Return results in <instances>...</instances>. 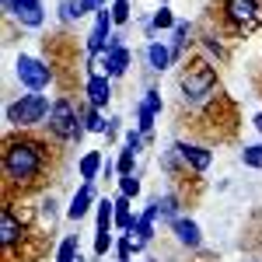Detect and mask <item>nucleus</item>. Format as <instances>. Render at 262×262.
<instances>
[{"instance_id": "412c9836", "label": "nucleus", "mask_w": 262, "mask_h": 262, "mask_svg": "<svg viewBox=\"0 0 262 262\" xmlns=\"http://www.w3.org/2000/svg\"><path fill=\"white\" fill-rule=\"evenodd\" d=\"M81 14H84V4H81V0H60V21H63V25L81 21Z\"/></svg>"}, {"instance_id": "7ed1b4c3", "label": "nucleus", "mask_w": 262, "mask_h": 262, "mask_svg": "<svg viewBox=\"0 0 262 262\" xmlns=\"http://www.w3.org/2000/svg\"><path fill=\"white\" fill-rule=\"evenodd\" d=\"M46 133H49L56 143H81L84 133H88L84 116H81V105H74L70 98H56L49 119H46Z\"/></svg>"}, {"instance_id": "f3484780", "label": "nucleus", "mask_w": 262, "mask_h": 262, "mask_svg": "<svg viewBox=\"0 0 262 262\" xmlns=\"http://www.w3.org/2000/svg\"><path fill=\"white\" fill-rule=\"evenodd\" d=\"M154 206H158V217H161V221H179V206H182V200L179 196H175V192H164V196H158V200H154Z\"/></svg>"}, {"instance_id": "4c0bfd02", "label": "nucleus", "mask_w": 262, "mask_h": 262, "mask_svg": "<svg viewBox=\"0 0 262 262\" xmlns=\"http://www.w3.org/2000/svg\"><path fill=\"white\" fill-rule=\"evenodd\" d=\"M11 4H14V0H4V11H11Z\"/></svg>"}, {"instance_id": "cd10ccee", "label": "nucleus", "mask_w": 262, "mask_h": 262, "mask_svg": "<svg viewBox=\"0 0 262 262\" xmlns=\"http://www.w3.org/2000/svg\"><path fill=\"white\" fill-rule=\"evenodd\" d=\"M133 164H137V150L126 147L119 154V161H116V171H119V175H133Z\"/></svg>"}, {"instance_id": "a211bd4d", "label": "nucleus", "mask_w": 262, "mask_h": 262, "mask_svg": "<svg viewBox=\"0 0 262 262\" xmlns=\"http://www.w3.org/2000/svg\"><path fill=\"white\" fill-rule=\"evenodd\" d=\"M81 116L88 133H108V119L101 116V108H91V105H81Z\"/></svg>"}, {"instance_id": "1a4fd4ad", "label": "nucleus", "mask_w": 262, "mask_h": 262, "mask_svg": "<svg viewBox=\"0 0 262 262\" xmlns=\"http://www.w3.org/2000/svg\"><path fill=\"white\" fill-rule=\"evenodd\" d=\"M129 63H133V53H129V49L119 42V35H116V39H112V46H108V53L101 56L105 77H122V74L129 70Z\"/></svg>"}, {"instance_id": "c756f323", "label": "nucleus", "mask_w": 262, "mask_h": 262, "mask_svg": "<svg viewBox=\"0 0 262 262\" xmlns=\"http://www.w3.org/2000/svg\"><path fill=\"white\" fill-rule=\"evenodd\" d=\"M129 18H133V11H129V0H116V4H112V21H116V25H126Z\"/></svg>"}, {"instance_id": "dca6fc26", "label": "nucleus", "mask_w": 262, "mask_h": 262, "mask_svg": "<svg viewBox=\"0 0 262 262\" xmlns=\"http://www.w3.org/2000/svg\"><path fill=\"white\" fill-rule=\"evenodd\" d=\"M129 196H116V231H133L137 227V217H133V210H129Z\"/></svg>"}, {"instance_id": "58836bf2", "label": "nucleus", "mask_w": 262, "mask_h": 262, "mask_svg": "<svg viewBox=\"0 0 262 262\" xmlns=\"http://www.w3.org/2000/svg\"><path fill=\"white\" fill-rule=\"evenodd\" d=\"M77 262H84V259H81V255H77Z\"/></svg>"}, {"instance_id": "0eeeda50", "label": "nucleus", "mask_w": 262, "mask_h": 262, "mask_svg": "<svg viewBox=\"0 0 262 262\" xmlns=\"http://www.w3.org/2000/svg\"><path fill=\"white\" fill-rule=\"evenodd\" d=\"M25 238H28V224L21 221L14 213V206L7 203L4 213H0V248H4V255H11L18 245H25Z\"/></svg>"}, {"instance_id": "b1692460", "label": "nucleus", "mask_w": 262, "mask_h": 262, "mask_svg": "<svg viewBox=\"0 0 262 262\" xmlns=\"http://www.w3.org/2000/svg\"><path fill=\"white\" fill-rule=\"evenodd\" d=\"M242 164L262 171V143H248V147H245V150H242Z\"/></svg>"}, {"instance_id": "6ab92c4d", "label": "nucleus", "mask_w": 262, "mask_h": 262, "mask_svg": "<svg viewBox=\"0 0 262 262\" xmlns=\"http://www.w3.org/2000/svg\"><path fill=\"white\" fill-rule=\"evenodd\" d=\"M171 35H175V42H171V56H175V60H182V53H185V46H189V35H192L189 21H179V25L171 28Z\"/></svg>"}, {"instance_id": "ddd939ff", "label": "nucleus", "mask_w": 262, "mask_h": 262, "mask_svg": "<svg viewBox=\"0 0 262 262\" xmlns=\"http://www.w3.org/2000/svg\"><path fill=\"white\" fill-rule=\"evenodd\" d=\"M171 234H175V242L182 248H200L203 245V231L196 221H189V217H179V221H171Z\"/></svg>"}, {"instance_id": "423d86ee", "label": "nucleus", "mask_w": 262, "mask_h": 262, "mask_svg": "<svg viewBox=\"0 0 262 262\" xmlns=\"http://www.w3.org/2000/svg\"><path fill=\"white\" fill-rule=\"evenodd\" d=\"M14 74H18V81L28 88V91H46L49 84L56 81V70L49 67L46 60H39V56H25L21 53L18 63H14Z\"/></svg>"}, {"instance_id": "5701e85b", "label": "nucleus", "mask_w": 262, "mask_h": 262, "mask_svg": "<svg viewBox=\"0 0 262 262\" xmlns=\"http://www.w3.org/2000/svg\"><path fill=\"white\" fill-rule=\"evenodd\" d=\"M175 25H179V21H175V14H171V7H158V11H154V18H150V28H154V32H158V28H175Z\"/></svg>"}, {"instance_id": "9d476101", "label": "nucleus", "mask_w": 262, "mask_h": 262, "mask_svg": "<svg viewBox=\"0 0 262 262\" xmlns=\"http://www.w3.org/2000/svg\"><path fill=\"white\" fill-rule=\"evenodd\" d=\"M7 14H11V18L18 21L21 28H42V21H46L42 0H14Z\"/></svg>"}, {"instance_id": "e433bc0d", "label": "nucleus", "mask_w": 262, "mask_h": 262, "mask_svg": "<svg viewBox=\"0 0 262 262\" xmlns=\"http://www.w3.org/2000/svg\"><path fill=\"white\" fill-rule=\"evenodd\" d=\"M252 126H255V129L262 133V112H255V119H252Z\"/></svg>"}, {"instance_id": "c85d7f7f", "label": "nucleus", "mask_w": 262, "mask_h": 262, "mask_svg": "<svg viewBox=\"0 0 262 262\" xmlns=\"http://www.w3.org/2000/svg\"><path fill=\"white\" fill-rule=\"evenodd\" d=\"M133 255H137V248H133V238H129V234H122L119 245H116V259H119V262H129Z\"/></svg>"}, {"instance_id": "f03ea898", "label": "nucleus", "mask_w": 262, "mask_h": 262, "mask_svg": "<svg viewBox=\"0 0 262 262\" xmlns=\"http://www.w3.org/2000/svg\"><path fill=\"white\" fill-rule=\"evenodd\" d=\"M179 88L189 108H203L217 91V67L210 60H189L179 74Z\"/></svg>"}, {"instance_id": "bb28decb", "label": "nucleus", "mask_w": 262, "mask_h": 262, "mask_svg": "<svg viewBox=\"0 0 262 262\" xmlns=\"http://www.w3.org/2000/svg\"><path fill=\"white\" fill-rule=\"evenodd\" d=\"M119 189H122V196L137 200V196H140V179H137V175H119Z\"/></svg>"}, {"instance_id": "39448f33", "label": "nucleus", "mask_w": 262, "mask_h": 262, "mask_svg": "<svg viewBox=\"0 0 262 262\" xmlns=\"http://www.w3.org/2000/svg\"><path fill=\"white\" fill-rule=\"evenodd\" d=\"M221 21L238 35H252L262 25V4L259 0H221Z\"/></svg>"}, {"instance_id": "6e6552de", "label": "nucleus", "mask_w": 262, "mask_h": 262, "mask_svg": "<svg viewBox=\"0 0 262 262\" xmlns=\"http://www.w3.org/2000/svg\"><path fill=\"white\" fill-rule=\"evenodd\" d=\"M175 150H179V158H182V164H185V171H192V175H203V171L213 164V154H210L203 143L179 140V143H175Z\"/></svg>"}, {"instance_id": "4468645a", "label": "nucleus", "mask_w": 262, "mask_h": 262, "mask_svg": "<svg viewBox=\"0 0 262 262\" xmlns=\"http://www.w3.org/2000/svg\"><path fill=\"white\" fill-rule=\"evenodd\" d=\"M147 63H150L154 74H161V70H168L175 63V56H171V49L164 42H147Z\"/></svg>"}, {"instance_id": "c9c22d12", "label": "nucleus", "mask_w": 262, "mask_h": 262, "mask_svg": "<svg viewBox=\"0 0 262 262\" xmlns=\"http://www.w3.org/2000/svg\"><path fill=\"white\" fill-rule=\"evenodd\" d=\"M112 175H116V164L105 161V168H101V179H112Z\"/></svg>"}, {"instance_id": "4be33fe9", "label": "nucleus", "mask_w": 262, "mask_h": 262, "mask_svg": "<svg viewBox=\"0 0 262 262\" xmlns=\"http://www.w3.org/2000/svg\"><path fill=\"white\" fill-rule=\"evenodd\" d=\"M129 234H137V242H140V245H150V242H154V221L140 213V217H137V227H133Z\"/></svg>"}, {"instance_id": "473e14b6", "label": "nucleus", "mask_w": 262, "mask_h": 262, "mask_svg": "<svg viewBox=\"0 0 262 262\" xmlns=\"http://www.w3.org/2000/svg\"><path fill=\"white\" fill-rule=\"evenodd\" d=\"M203 49H210V53H213V56H217V60H224V56H227V49H224V42L217 39V35H203Z\"/></svg>"}, {"instance_id": "aec40b11", "label": "nucleus", "mask_w": 262, "mask_h": 262, "mask_svg": "<svg viewBox=\"0 0 262 262\" xmlns=\"http://www.w3.org/2000/svg\"><path fill=\"white\" fill-rule=\"evenodd\" d=\"M77 255H81L77 234H67V238L60 242V248H56V262H77Z\"/></svg>"}, {"instance_id": "f704fd0d", "label": "nucleus", "mask_w": 262, "mask_h": 262, "mask_svg": "<svg viewBox=\"0 0 262 262\" xmlns=\"http://www.w3.org/2000/svg\"><path fill=\"white\" fill-rule=\"evenodd\" d=\"M84 4V14L91 11V14H98V11H105V0H81Z\"/></svg>"}, {"instance_id": "9b49d317", "label": "nucleus", "mask_w": 262, "mask_h": 262, "mask_svg": "<svg viewBox=\"0 0 262 262\" xmlns=\"http://www.w3.org/2000/svg\"><path fill=\"white\" fill-rule=\"evenodd\" d=\"M84 95H88V105H91V108H105V105L112 101V77L91 74V77L84 81Z\"/></svg>"}, {"instance_id": "393cba45", "label": "nucleus", "mask_w": 262, "mask_h": 262, "mask_svg": "<svg viewBox=\"0 0 262 262\" xmlns=\"http://www.w3.org/2000/svg\"><path fill=\"white\" fill-rule=\"evenodd\" d=\"M154 119H158L154 112H147L143 105H137V129H140L143 137H150V133H154Z\"/></svg>"}, {"instance_id": "20e7f679", "label": "nucleus", "mask_w": 262, "mask_h": 262, "mask_svg": "<svg viewBox=\"0 0 262 262\" xmlns=\"http://www.w3.org/2000/svg\"><path fill=\"white\" fill-rule=\"evenodd\" d=\"M49 112H53L49 98H46L42 91H28V95H21L18 101H11L4 116H7V126H11V129L25 133V129H35L39 122H46Z\"/></svg>"}, {"instance_id": "a878e982", "label": "nucleus", "mask_w": 262, "mask_h": 262, "mask_svg": "<svg viewBox=\"0 0 262 262\" xmlns=\"http://www.w3.org/2000/svg\"><path fill=\"white\" fill-rule=\"evenodd\" d=\"M140 105H143V108H147V112H154V116H161V108H164L161 95H158L154 88H147V91H143V101H140Z\"/></svg>"}, {"instance_id": "f257e3e1", "label": "nucleus", "mask_w": 262, "mask_h": 262, "mask_svg": "<svg viewBox=\"0 0 262 262\" xmlns=\"http://www.w3.org/2000/svg\"><path fill=\"white\" fill-rule=\"evenodd\" d=\"M0 161H4L7 192H28L46 179L49 161H53V147H49V140H42V137L25 129V133H14V137L4 140Z\"/></svg>"}, {"instance_id": "2eb2a0df", "label": "nucleus", "mask_w": 262, "mask_h": 262, "mask_svg": "<svg viewBox=\"0 0 262 262\" xmlns=\"http://www.w3.org/2000/svg\"><path fill=\"white\" fill-rule=\"evenodd\" d=\"M101 168H105V158H101V150H88L81 161H77V171H81V179H84V182L101 179Z\"/></svg>"}, {"instance_id": "2f4dec72", "label": "nucleus", "mask_w": 262, "mask_h": 262, "mask_svg": "<svg viewBox=\"0 0 262 262\" xmlns=\"http://www.w3.org/2000/svg\"><path fill=\"white\" fill-rule=\"evenodd\" d=\"M143 140H147V137H143L140 129H126V133H122V143H126L129 150H137V154L143 150Z\"/></svg>"}, {"instance_id": "72a5a7b5", "label": "nucleus", "mask_w": 262, "mask_h": 262, "mask_svg": "<svg viewBox=\"0 0 262 262\" xmlns=\"http://www.w3.org/2000/svg\"><path fill=\"white\" fill-rule=\"evenodd\" d=\"M42 217H46L49 224L56 221V200H53V196H46V200H42Z\"/></svg>"}, {"instance_id": "f8f14e48", "label": "nucleus", "mask_w": 262, "mask_h": 262, "mask_svg": "<svg viewBox=\"0 0 262 262\" xmlns=\"http://www.w3.org/2000/svg\"><path fill=\"white\" fill-rule=\"evenodd\" d=\"M91 206H98V200H95V182H81V189L74 192V200L67 206V221H84L91 213Z\"/></svg>"}, {"instance_id": "ea45409f", "label": "nucleus", "mask_w": 262, "mask_h": 262, "mask_svg": "<svg viewBox=\"0 0 262 262\" xmlns=\"http://www.w3.org/2000/svg\"><path fill=\"white\" fill-rule=\"evenodd\" d=\"M147 262H158V259H147Z\"/></svg>"}, {"instance_id": "7c9ffc66", "label": "nucleus", "mask_w": 262, "mask_h": 262, "mask_svg": "<svg viewBox=\"0 0 262 262\" xmlns=\"http://www.w3.org/2000/svg\"><path fill=\"white\" fill-rule=\"evenodd\" d=\"M108 248H112V231H98L95 234V259H105Z\"/></svg>"}]
</instances>
